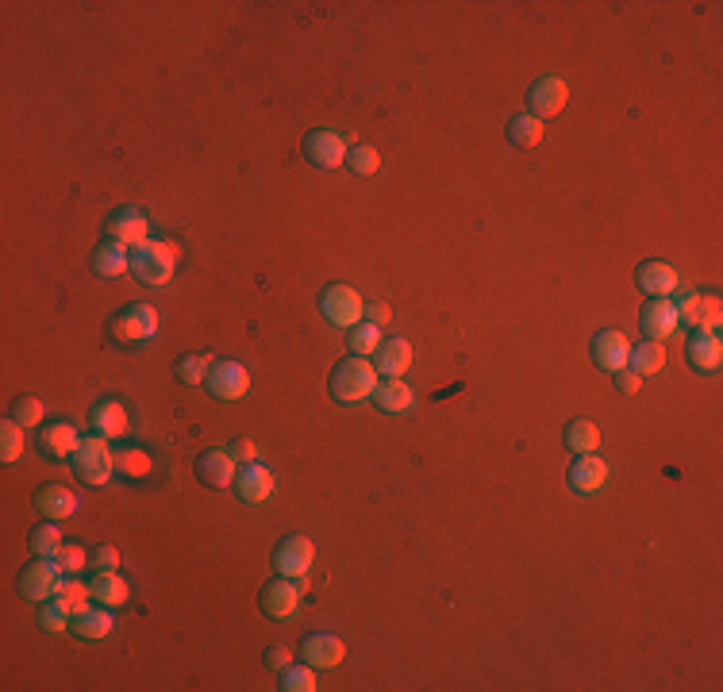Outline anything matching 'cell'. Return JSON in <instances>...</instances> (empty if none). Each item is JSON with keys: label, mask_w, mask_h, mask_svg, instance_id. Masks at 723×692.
I'll return each mask as SVG.
<instances>
[{"label": "cell", "mask_w": 723, "mask_h": 692, "mask_svg": "<svg viewBox=\"0 0 723 692\" xmlns=\"http://www.w3.org/2000/svg\"><path fill=\"white\" fill-rule=\"evenodd\" d=\"M208 370H212V362H208L204 354H189V358H181V362H177V377H181L185 385H200V381H208Z\"/></svg>", "instance_id": "obj_42"}, {"label": "cell", "mask_w": 723, "mask_h": 692, "mask_svg": "<svg viewBox=\"0 0 723 692\" xmlns=\"http://www.w3.org/2000/svg\"><path fill=\"white\" fill-rule=\"evenodd\" d=\"M539 139H543V120H535L531 112H527V116H516V120L508 124V143H512V147H539Z\"/></svg>", "instance_id": "obj_34"}, {"label": "cell", "mask_w": 723, "mask_h": 692, "mask_svg": "<svg viewBox=\"0 0 723 692\" xmlns=\"http://www.w3.org/2000/svg\"><path fill=\"white\" fill-rule=\"evenodd\" d=\"M66 573H62V566L54 562V558H47V562H31V566L20 573V593H24V600H35V604H47V600H54V596L62 593V581Z\"/></svg>", "instance_id": "obj_8"}, {"label": "cell", "mask_w": 723, "mask_h": 692, "mask_svg": "<svg viewBox=\"0 0 723 692\" xmlns=\"http://www.w3.org/2000/svg\"><path fill=\"white\" fill-rule=\"evenodd\" d=\"M685 358H689V366L700 373H716L723 362V343L716 331H693V339L685 346Z\"/></svg>", "instance_id": "obj_22"}, {"label": "cell", "mask_w": 723, "mask_h": 692, "mask_svg": "<svg viewBox=\"0 0 723 692\" xmlns=\"http://www.w3.org/2000/svg\"><path fill=\"white\" fill-rule=\"evenodd\" d=\"M674 308H677V320L693 331H716L720 335V323H723V304L720 297H700L693 289H677L674 293Z\"/></svg>", "instance_id": "obj_5"}, {"label": "cell", "mask_w": 723, "mask_h": 692, "mask_svg": "<svg viewBox=\"0 0 723 692\" xmlns=\"http://www.w3.org/2000/svg\"><path fill=\"white\" fill-rule=\"evenodd\" d=\"M627 358H631V343H627L624 331H616V327L597 331V339H593V362H597V370L620 373L627 370Z\"/></svg>", "instance_id": "obj_16"}, {"label": "cell", "mask_w": 723, "mask_h": 692, "mask_svg": "<svg viewBox=\"0 0 723 692\" xmlns=\"http://www.w3.org/2000/svg\"><path fill=\"white\" fill-rule=\"evenodd\" d=\"M377 408L381 412H389V416H404L412 404H416V393H412V385L404 381V377H385L381 385H377Z\"/></svg>", "instance_id": "obj_26"}, {"label": "cell", "mask_w": 723, "mask_h": 692, "mask_svg": "<svg viewBox=\"0 0 723 692\" xmlns=\"http://www.w3.org/2000/svg\"><path fill=\"white\" fill-rule=\"evenodd\" d=\"M408 366H412V343L408 339H385L374 354V370L381 377H404Z\"/></svg>", "instance_id": "obj_25"}, {"label": "cell", "mask_w": 723, "mask_h": 692, "mask_svg": "<svg viewBox=\"0 0 723 692\" xmlns=\"http://www.w3.org/2000/svg\"><path fill=\"white\" fill-rule=\"evenodd\" d=\"M635 285L647 293L650 300H674V293L681 289V273L670 262H643L635 270Z\"/></svg>", "instance_id": "obj_15"}, {"label": "cell", "mask_w": 723, "mask_h": 692, "mask_svg": "<svg viewBox=\"0 0 723 692\" xmlns=\"http://www.w3.org/2000/svg\"><path fill=\"white\" fill-rule=\"evenodd\" d=\"M639 320H643V331H647L650 343H662V339H670L677 327H681L674 300H650Z\"/></svg>", "instance_id": "obj_24"}, {"label": "cell", "mask_w": 723, "mask_h": 692, "mask_svg": "<svg viewBox=\"0 0 723 692\" xmlns=\"http://www.w3.org/2000/svg\"><path fill=\"white\" fill-rule=\"evenodd\" d=\"M347 166L358 173V177H374V173L381 170V154H377V147H370V143H358V147H350Z\"/></svg>", "instance_id": "obj_39"}, {"label": "cell", "mask_w": 723, "mask_h": 692, "mask_svg": "<svg viewBox=\"0 0 723 692\" xmlns=\"http://www.w3.org/2000/svg\"><path fill=\"white\" fill-rule=\"evenodd\" d=\"M131 270V250L124 243H116V239H104L97 250H93V273L97 277H120V273Z\"/></svg>", "instance_id": "obj_27"}, {"label": "cell", "mask_w": 723, "mask_h": 692, "mask_svg": "<svg viewBox=\"0 0 723 692\" xmlns=\"http://www.w3.org/2000/svg\"><path fill=\"white\" fill-rule=\"evenodd\" d=\"M304 154H308V162L316 166V170H339V166H347V139H343V131H335V127H316V131H308L304 135Z\"/></svg>", "instance_id": "obj_7"}, {"label": "cell", "mask_w": 723, "mask_h": 692, "mask_svg": "<svg viewBox=\"0 0 723 692\" xmlns=\"http://www.w3.org/2000/svg\"><path fill=\"white\" fill-rule=\"evenodd\" d=\"M304 593H308L304 577H277V581H270V585L262 589V600H258V604H262V612L270 619H289L297 616Z\"/></svg>", "instance_id": "obj_9"}, {"label": "cell", "mask_w": 723, "mask_h": 692, "mask_svg": "<svg viewBox=\"0 0 723 692\" xmlns=\"http://www.w3.org/2000/svg\"><path fill=\"white\" fill-rule=\"evenodd\" d=\"M616 385H620V393L624 396H635L639 389H643V377H639L635 370H620L616 373Z\"/></svg>", "instance_id": "obj_45"}, {"label": "cell", "mask_w": 723, "mask_h": 692, "mask_svg": "<svg viewBox=\"0 0 723 692\" xmlns=\"http://www.w3.org/2000/svg\"><path fill=\"white\" fill-rule=\"evenodd\" d=\"M20 454H24V427L8 416V420L0 423V458L12 466Z\"/></svg>", "instance_id": "obj_37"}, {"label": "cell", "mask_w": 723, "mask_h": 692, "mask_svg": "<svg viewBox=\"0 0 723 692\" xmlns=\"http://www.w3.org/2000/svg\"><path fill=\"white\" fill-rule=\"evenodd\" d=\"M150 470H154V458H150L143 446H120L116 450V473L120 477H127V481H143V477H150Z\"/></svg>", "instance_id": "obj_30"}, {"label": "cell", "mask_w": 723, "mask_h": 692, "mask_svg": "<svg viewBox=\"0 0 723 692\" xmlns=\"http://www.w3.org/2000/svg\"><path fill=\"white\" fill-rule=\"evenodd\" d=\"M231 454H235L239 462H254V454H258V450H254V443H247V439H243V443L231 446Z\"/></svg>", "instance_id": "obj_47"}, {"label": "cell", "mask_w": 723, "mask_h": 692, "mask_svg": "<svg viewBox=\"0 0 723 692\" xmlns=\"http://www.w3.org/2000/svg\"><path fill=\"white\" fill-rule=\"evenodd\" d=\"M89 427H93V435L112 443V439H124L131 431V420H127V408L120 400H100L93 408V416H89Z\"/></svg>", "instance_id": "obj_20"}, {"label": "cell", "mask_w": 723, "mask_h": 692, "mask_svg": "<svg viewBox=\"0 0 723 692\" xmlns=\"http://www.w3.org/2000/svg\"><path fill=\"white\" fill-rule=\"evenodd\" d=\"M89 596H93V589H89V585H81V581H66V585H62V593L54 596V600H58V604H62L70 616H81V612L89 608Z\"/></svg>", "instance_id": "obj_40"}, {"label": "cell", "mask_w": 723, "mask_h": 692, "mask_svg": "<svg viewBox=\"0 0 723 692\" xmlns=\"http://www.w3.org/2000/svg\"><path fill=\"white\" fill-rule=\"evenodd\" d=\"M89 589H93V600L104 604V608H120V604L131 600V585H127L116 569H100L97 577L89 581Z\"/></svg>", "instance_id": "obj_28"}, {"label": "cell", "mask_w": 723, "mask_h": 692, "mask_svg": "<svg viewBox=\"0 0 723 692\" xmlns=\"http://www.w3.org/2000/svg\"><path fill=\"white\" fill-rule=\"evenodd\" d=\"M381 343H385V331H381L377 323L362 320L358 327H350V350H354L358 358H370V354H377Z\"/></svg>", "instance_id": "obj_33"}, {"label": "cell", "mask_w": 723, "mask_h": 692, "mask_svg": "<svg viewBox=\"0 0 723 692\" xmlns=\"http://www.w3.org/2000/svg\"><path fill=\"white\" fill-rule=\"evenodd\" d=\"M377 385H381V373L374 370L370 358H358V354H350L347 362H339L331 373V396L339 404H362L377 393Z\"/></svg>", "instance_id": "obj_2"}, {"label": "cell", "mask_w": 723, "mask_h": 692, "mask_svg": "<svg viewBox=\"0 0 723 692\" xmlns=\"http://www.w3.org/2000/svg\"><path fill=\"white\" fill-rule=\"evenodd\" d=\"M177 258H181V247H174L170 239H147L143 247L131 250V273L150 289H162L177 273Z\"/></svg>", "instance_id": "obj_1"}, {"label": "cell", "mask_w": 723, "mask_h": 692, "mask_svg": "<svg viewBox=\"0 0 723 692\" xmlns=\"http://www.w3.org/2000/svg\"><path fill=\"white\" fill-rule=\"evenodd\" d=\"M62 546L66 543H62V531H58V519H47L43 527L31 531V554H39V558H54Z\"/></svg>", "instance_id": "obj_35"}, {"label": "cell", "mask_w": 723, "mask_h": 692, "mask_svg": "<svg viewBox=\"0 0 723 692\" xmlns=\"http://www.w3.org/2000/svg\"><path fill=\"white\" fill-rule=\"evenodd\" d=\"M627 366L639 373V377H650V373H658L666 366V346L662 343H639L631 346V358H627Z\"/></svg>", "instance_id": "obj_31"}, {"label": "cell", "mask_w": 723, "mask_h": 692, "mask_svg": "<svg viewBox=\"0 0 723 692\" xmlns=\"http://www.w3.org/2000/svg\"><path fill=\"white\" fill-rule=\"evenodd\" d=\"M12 420L20 423L24 431H31V427H39V423L47 420V404H43L39 396H20V400L12 404Z\"/></svg>", "instance_id": "obj_36"}, {"label": "cell", "mask_w": 723, "mask_h": 692, "mask_svg": "<svg viewBox=\"0 0 723 692\" xmlns=\"http://www.w3.org/2000/svg\"><path fill=\"white\" fill-rule=\"evenodd\" d=\"M77 446H81V435H77V427L70 420L47 423V427H43V435H39V450H43L47 458H54V462L74 458Z\"/></svg>", "instance_id": "obj_21"}, {"label": "cell", "mask_w": 723, "mask_h": 692, "mask_svg": "<svg viewBox=\"0 0 723 692\" xmlns=\"http://www.w3.org/2000/svg\"><path fill=\"white\" fill-rule=\"evenodd\" d=\"M566 446H570L574 454H597L600 427L593 420H574L566 427Z\"/></svg>", "instance_id": "obj_32"}, {"label": "cell", "mask_w": 723, "mask_h": 692, "mask_svg": "<svg viewBox=\"0 0 723 692\" xmlns=\"http://www.w3.org/2000/svg\"><path fill=\"white\" fill-rule=\"evenodd\" d=\"M208 393L216 396V400H243L250 393V373L243 362H212V370H208Z\"/></svg>", "instance_id": "obj_11"}, {"label": "cell", "mask_w": 723, "mask_h": 692, "mask_svg": "<svg viewBox=\"0 0 723 692\" xmlns=\"http://www.w3.org/2000/svg\"><path fill=\"white\" fill-rule=\"evenodd\" d=\"M158 327H162L158 308L147 304V300H135V304L120 308V312L112 316V323H108V331H112L116 343H150V339L158 335Z\"/></svg>", "instance_id": "obj_4"}, {"label": "cell", "mask_w": 723, "mask_h": 692, "mask_svg": "<svg viewBox=\"0 0 723 692\" xmlns=\"http://www.w3.org/2000/svg\"><path fill=\"white\" fill-rule=\"evenodd\" d=\"M35 508L43 512L47 519H70L81 512V500H77L74 489H66V485H43L39 493H35Z\"/></svg>", "instance_id": "obj_23"}, {"label": "cell", "mask_w": 723, "mask_h": 692, "mask_svg": "<svg viewBox=\"0 0 723 692\" xmlns=\"http://www.w3.org/2000/svg\"><path fill=\"white\" fill-rule=\"evenodd\" d=\"M197 477L208 489H231L239 477V458L224 446H212L197 458Z\"/></svg>", "instance_id": "obj_12"}, {"label": "cell", "mask_w": 723, "mask_h": 692, "mask_svg": "<svg viewBox=\"0 0 723 692\" xmlns=\"http://www.w3.org/2000/svg\"><path fill=\"white\" fill-rule=\"evenodd\" d=\"M316 562V543L304 539V535H289L281 539V546L274 550V569L277 577H304Z\"/></svg>", "instance_id": "obj_13"}, {"label": "cell", "mask_w": 723, "mask_h": 692, "mask_svg": "<svg viewBox=\"0 0 723 692\" xmlns=\"http://www.w3.org/2000/svg\"><path fill=\"white\" fill-rule=\"evenodd\" d=\"M74 631L77 639H89V643H97V639H108L112 631H116V616H112V608H85L81 616H74Z\"/></svg>", "instance_id": "obj_29"}, {"label": "cell", "mask_w": 723, "mask_h": 692, "mask_svg": "<svg viewBox=\"0 0 723 692\" xmlns=\"http://www.w3.org/2000/svg\"><path fill=\"white\" fill-rule=\"evenodd\" d=\"M566 100H570V89H566V81L562 77H539L531 89H527V108H531V116L535 120H554L562 108H566Z\"/></svg>", "instance_id": "obj_10"}, {"label": "cell", "mask_w": 723, "mask_h": 692, "mask_svg": "<svg viewBox=\"0 0 723 692\" xmlns=\"http://www.w3.org/2000/svg\"><path fill=\"white\" fill-rule=\"evenodd\" d=\"M74 473L85 481V485H108L112 477H116V450L108 446V439H100V435H89V439H81L74 454Z\"/></svg>", "instance_id": "obj_3"}, {"label": "cell", "mask_w": 723, "mask_h": 692, "mask_svg": "<svg viewBox=\"0 0 723 692\" xmlns=\"http://www.w3.org/2000/svg\"><path fill=\"white\" fill-rule=\"evenodd\" d=\"M93 566L116 569L120 566V550H116V546H97V550H93Z\"/></svg>", "instance_id": "obj_44"}, {"label": "cell", "mask_w": 723, "mask_h": 692, "mask_svg": "<svg viewBox=\"0 0 723 692\" xmlns=\"http://www.w3.org/2000/svg\"><path fill=\"white\" fill-rule=\"evenodd\" d=\"M281 689L285 692H316V669L308 666V662H300V666H289L281 669Z\"/></svg>", "instance_id": "obj_38"}, {"label": "cell", "mask_w": 723, "mask_h": 692, "mask_svg": "<svg viewBox=\"0 0 723 692\" xmlns=\"http://www.w3.org/2000/svg\"><path fill=\"white\" fill-rule=\"evenodd\" d=\"M108 239H116V243H124L127 250L143 247L150 239V223L147 216L139 212V208H116L112 212V220H108Z\"/></svg>", "instance_id": "obj_17"}, {"label": "cell", "mask_w": 723, "mask_h": 692, "mask_svg": "<svg viewBox=\"0 0 723 692\" xmlns=\"http://www.w3.org/2000/svg\"><path fill=\"white\" fill-rule=\"evenodd\" d=\"M608 485V462L597 454H577L570 466V489L581 496H593Z\"/></svg>", "instance_id": "obj_18"}, {"label": "cell", "mask_w": 723, "mask_h": 692, "mask_svg": "<svg viewBox=\"0 0 723 692\" xmlns=\"http://www.w3.org/2000/svg\"><path fill=\"white\" fill-rule=\"evenodd\" d=\"M370 316H374V320H370V323H377V327H385V323L393 320V312H389V304H374V308H370Z\"/></svg>", "instance_id": "obj_48"}, {"label": "cell", "mask_w": 723, "mask_h": 692, "mask_svg": "<svg viewBox=\"0 0 723 692\" xmlns=\"http://www.w3.org/2000/svg\"><path fill=\"white\" fill-rule=\"evenodd\" d=\"M54 562L62 566V573H70V577L89 566V558H85V546H77V543H66V546H62V550L54 554Z\"/></svg>", "instance_id": "obj_43"}, {"label": "cell", "mask_w": 723, "mask_h": 692, "mask_svg": "<svg viewBox=\"0 0 723 692\" xmlns=\"http://www.w3.org/2000/svg\"><path fill=\"white\" fill-rule=\"evenodd\" d=\"M266 666H270V669H289V666H293V654H289L285 646H270V650H266Z\"/></svg>", "instance_id": "obj_46"}, {"label": "cell", "mask_w": 723, "mask_h": 692, "mask_svg": "<svg viewBox=\"0 0 723 692\" xmlns=\"http://www.w3.org/2000/svg\"><path fill=\"white\" fill-rule=\"evenodd\" d=\"M343 658H347V646L331 631H316L300 643V662H308L312 669H335L343 666Z\"/></svg>", "instance_id": "obj_14"}, {"label": "cell", "mask_w": 723, "mask_h": 692, "mask_svg": "<svg viewBox=\"0 0 723 692\" xmlns=\"http://www.w3.org/2000/svg\"><path fill=\"white\" fill-rule=\"evenodd\" d=\"M39 627H43L47 635H62V631H70V627H74V616H70L58 600H47V604H43V612H39Z\"/></svg>", "instance_id": "obj_41"}, {"label": "cell", "mask_w": 723, "mask_h": 692, "mask_svg": "<svg viewBox=\"0 0 723 692\" xmlns=\"http://www.w3.org/2000/svg\"><path fill=\"white\" fill-rule=\"evenodd\" d=\"M235 485H239V496L247 500V504H266L277 489V477L270 466H262V462H247L239 477H235Z\"/></svg>", "instance_id": "obj_19"}, {"label": "cell", "mask_w": 723, "mask_h": 692, "mask_svg": "<svg viewBox=\"0 0 723 692\" xmlns=\"http://www.w3.org/2000/svg\"><path fill=\"white\" fill-rule=\"evenodd\" d=\"M320 312L331 327H358L366 316V300L350 285H327L324 297H320Z\"/></svg>", "instance_id": "obj_6"}]
</instances>
